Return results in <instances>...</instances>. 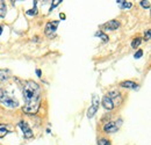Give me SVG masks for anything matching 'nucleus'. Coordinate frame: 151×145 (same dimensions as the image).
I'll return each instance as SVG.
<instances>
[{"label": "nucleus", "instance_id": "1", "mask_svg": "<svg viewBox=\"0 0 151 145\" xmlns=\"http://www.w3.org/2000/svg\"><path fill=\"white\" fill-rule=\"evenodd\" d=\"M23 99H24V106L23 111L27 114H35L40 107V100H41V88L35 81L28 80L23 85Z\"/></svg>", "mask_w": 151, "mask_h": 145}, {"label": "nucleus", "instance_id": "2", "mask_svg": "<svg viewBox=\"0 0 151 145\" xmlns=\"http://www.w3.org/2000/svg\"><path fill=\"white\" fill-rule=\"evenodd\" d=\"M0 102L8 108H17L19 107V101L11 96L5 90H0Z\"/></svg>", "mask_w": 151, "mask_h": 145}, {"label": "nucleus", "instance_id": "3", "mask_svg": "<svg viewBox=\"0 0 151 145\" xmlns=\"http://www.w3.org/2000/svg\"><path fill=\"white\" fill-rule=\"evenodd\" d=\"M58 24H59V21L48 22V23L45 24V28H44V34H45L48 37H50V38H51L52 36H55Z\"/></svg>", "mask_w": 151, "mask_h": 145}, {"label": "nucleus", "instance_id": "4", "mask_svg": "<svg viewBox=\"0 0 151 145\" xmlns=\"http://www.w3.org/2000/svg\"><path fill=\"white\" fill-rule=\"evenodd\" d=\"M99 105H100L99 99H98L95 95H93V98H92V106L87 110V117H88V118H92L95 114H96V111H98V109H99Z\"/></svg>", "mask_w": 151, "mask_h": 145}, {"label": "nucleus", "instance_id": "5", "mask_svg": "<svg viewBox=\"0 0 151 145\" xmlns=\"http://www.w3.org/2000/svg\"><path fill=\"white\" fill-rule=\"evenodd\" d=\"M121 124V120H119V122H107L104 126V131L106 134H113L119 130V127Z\"/></svg>", "mask_w": 151, "mask_h": 145}, {"label": "nucleus", "instance_id": "6", "mask_svg": "<svg viewBox=\"0 0 151 145\" xmlns=\"http://www.w3.org/2000/svg\"><path fill=\"white\" fill-rule=\"evenodd\" d=\"M107 96L113 101V103L115 107H116V106H120L121 102H122V96H121V93H120V92L111 91L108 94H107Z\"/></svg>", "mask_w": 151, "mask_h": 145}, {"label": "nucleus", "instance_id": "7", "mask_svg": "<svg viewBox=\"0 0 151 145\" xmlns=\"http://www.w3.org/2000/svg\"><path fill=\"white\" fill-rule=\"evenodd\" d=\"M19 128L22 130V134H23V136H24L26 138H32V137H33L34 134H33L32 129L29 128V126H28L27 122H24V121L19 122Z\"/></svg>", "mask_w": 151, "mask_h": 145}, {"label": "nucleus", "instance_id": "8", "mask_svg": "<svg viewBox=\"0 0 151 145\" xmlns=\"http://www.w3.org/2000/svg\"><path fill=\"white\" fill-rule=\"evenodd\" d=\"M119 27H120V22L116 21V20H111V21H108L107 23H105L102 26V28H105L106 30H115Z\"/></svg>", "mask_w": 151, "mask_h": 145}, {"label": "nucleus", "instance_id": "9", "mask_svg": "<svg viewBox=\"0 0 151 145\" xmlns=\"http://www.w3.org/2000/svg\"><path fill=\"white\" fill-rule=\"evenodd\" d=\"M102 106H104V108L107 109V110H112V109L115 107L113 103V101H112L107 95H105L104 99H102Z\"/></svg>", "mask_w": 151, "mask_h": 145}, {"label": "nucleus", "instance_id": "10", "mask_svg": "<svg viewBox=\"0 0 151 145\" xmlns=\"http://www.w3.org/2000/svg\"><path fill=\"white\" fill-rule=\"evenodd\" d=\"M120 86L123 87V88H130V90H138V85L132 83L130 80H127V81H122L120 83Z\"/></svg>", "mask_w": 151, "mask_h": 145}, {"label": "nucleus", "instance_id": "11", "mask_svg": "<svg viewBox=\"0 0 151 145\" xmlns=\"http://www.w3.org/2000/svg\"><path fill=\"white\" fill-rule=\"evenodd\" d=\"M9 77H11V71L9 70H6V69L0 70V81H6V80L9 79Z\"/></svg>", "mask_w": 151, "mask_h": 145}, {"label": "nucleus", "instance_id": "12", "mask_svg": "<svg viewBox=\"0 0 151 145\" xmlns=\"http://www.w3.org/2000/svg\"><path fill=\"white\" fill-rule=\"evenodd\" d=\"M119 5H120V7L121 8H132V4L130 2V1H126V0H117L116 1Z\"/></svg>", "mask_w": 151, "mask_h": 145}, {"label": "nucleus", "instance_id": "13", "mask_svg": "<svg viewBox=\"0 0 151 145\" xmlns=\"http://www.w3.org/2000/svg\"><path fill=\"white\" fill-rule=\"evenodd\" d=\"M7 13V6L4 1H0V18H4Z\"/></svg>", "mask_w": 151, "mask_h": 145}, {"label": "nucleus", "instance_id": "14", "mask_svg": "<svg viewBox=\"0 0 151 145\" xmlns=\"http://www.w3.org/2000/svg\"><path fill=\"white\" fill-rule=\"evenodd\" d=\"M141 42H142V38H141V37H135L132 42V47L134 48V49L138 48V47H139V44H141Z\"/></svg>", "mask_w": 151, "mask_h": 145}, {"label": "nucleus", "instance_id": "15", "mask_svg": "<svg viewBox=\"0 0 151 145\" xmlns=\"http://www.w3.org/2000/svg\"><path fill=\"white\" fill-rule=\"evenodd\" d=\"M95 36H96V37H100V38H101V39H102L104 42H107V41H108V36H107V35H106L105 33L100 32V30L95 33Z\"/></svg>", "mask_w": 151, "mask_h": 145}, {"label": "nucleus", "instance_id": "16", "mask_svg": "<svg viewBox=\"0 0 151 145\" xmlns=\"http://www.w3.org/2000/svg\"><path fill=\"white\" fill-rule=\"evenodd\" d=\"M36 5H37V1H34V8H33V9L27 11V15H36V14H37V8H36Z\"/></svg>", "mask_w": 151, "mask_h": 145}, {"label": "nucleus", "instance_id": "17", "mask_svg": "<svg viewBox=\"0 0 151 145\" xmlns=\"http://www.w3.org/2000/svg\"><path fill=\"white\" fill-rule=\"evenodd\" d=\"M7 132H8L7 127H6L5 124H0V138H1V137H4V136H6V135H7Z\"/></svg>", "mask_w": 151, "mask_h": 145}, {"label": "nucleus", "instance_id": "18", "mask_svg": "<svg viewBox=\"0 0 151 145\" xmlns=\"http://www.w3.org/2000/svg\"><path fill=\"white\" fill-rule=\"evenodd\" d=\"M98 145H111V142L106 138H101L98 141Z\"/></svg>", "mask_w": 151, "mask_h": 145}, {"label": "nucleus", "instance_id": "19", "mask_svg": "<svg viewBox=\"0 0 151 145\" xmlns=\"http://www.w3.org/2000/svg\"><path fill=\"white\" fill-rule=\"evenodd\" d=\"M141 6L143 8H150V0H147V1H141Z\"/></svg>", "mask_w": 151, "mask_h": 145}, {"label": "nucleus", "instance_id": "20", "mask_svg": "<svg viewBox=\"0 0 151 145\" xmlns=\"http://www.w3.org/2000/svg\"><path fill=\"white\" fill-rule=\"evenodd\" d=\"M150 38H151V32L150 30H147L144 33V39L145 41H150Z\"/></svg>", "mask_w": 151, "mask_h": 145}, {"label": "nucleus", "instance_id": "21", "mask_svg": "<svg viewBox=\"0 0 151 145\" xmlns=\"http://www.w3.org/2000/svg\"><path fill=\"white\" fill-rule=\"evenodd\" d=\"M60 2H62L60 0H56V1H54V5H51V7H50V11H49V12H52V9H54L56 6H58Z\"/></svg>", "mask_w": 151, "mask_h": 145}, {"label": "nucleus", "instance_id": "22", "mask_svg": "<svg viewBox=\"0 0 151 145\" xmlns=\"http://www.w3.org/2000/svg\"><path fill=\"white\" fill-rule=\"evenodd\" d=\"M143 56V51L142 50H138L137 52H135V55H134V57L136 58V59H138V58H141Z\"/></svg>", "mask_w": 151, "mask_h": 145}, {"label": "nucleus", "instance_id": "23", "mask_svg": "<svg viewBox=\"0 0 151 145\" xmlns=\"http://www.w3.org/2000/svg\"><path fill=\"white\" fill-rule=\"evenodd\" d=\"M36 74H37V77H41V75H42V73H41V70H36Z\"/></svg>", "mask_w": 151, "mask_h": 145}, {"label": "nucleus", "instance_id": "24", "mask_svg": "<svg viewBox=\"0 0 151 145\" xmlns=\"http://www.w3.org/2000/svg\"><path fill=\"white\" fill-rule=\"evenodd\" d=\"M59 17H60V18H62V19H65V15H64V14H62V13L59 14Z\"/></svg>", "mask_w": 151, "mask_h": 145}, {"label": "nucleus", "instance_id": "25", "mask_svg": "<svg viewBox=\"0 0 151 145\" xmlns=\"http://www.w3.org/2000/svg\"><path fill=\"white\" fill-rule=\"evenodd\" d=\"M1 33H2V26H0V35H1Z\"/></svg>", "mask_w": 151, "mask_h": 145}]
</instances>
